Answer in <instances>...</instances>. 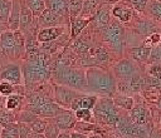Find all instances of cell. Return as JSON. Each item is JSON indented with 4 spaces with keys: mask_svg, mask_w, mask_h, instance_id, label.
<instances>
[{
    "mask_svg": "<svg viewBox=\"0 0 161 138\" xmlns=\"http://www.w3.org/2000/svg\"><path fill=\"white\" fill-rule=\"evenodd\" d=\"M93 114L96 115V118L98 120L107 123V124H113V125H116L121 118L118 115V110H117V107L113 103V100L109 98H106V97L97 100V103L93 108Z\"/></svg>",
    "mask_w": 161,
    "mask_h": 138,
    "instance_id": "obj_5",
    "label": "cell"
},
{
    "mask_svg": "<svg viewBox=\"0 0 161 138\" xmlns=\"http://www.w3.org/2000/svg\"><path fill=\"white\" fill-rule=\"evenodd\" d=\"M20 11H21V6L20 3L14 0L13 5H11V10H10V15L8 19V28L10 30H18L19 25H20Z\"/></svg>",
    "mask_w": 161,
    "mask_h": 138,
    "instance_id": "obj_14",
    "label": "cell"
},
{
    "mask_svg": "<svg viewBox=\"0 0 161 138\" xmlns=\"http://www.w3.org/2000/svg\"><path fill=\"white\" fill-rule=\"evenodd\" d=\"M3 24H4V23H1V21H0V34L4 31V26H3Z\"/></svg>",
    "mask_w": 161,
    "mask_h": 138,
    "instance_id": "obj_46",
    "label": "cell"
},
{
    "mask_svg": "<svg viewBox=\"0 0 161 138\" xmlns=\"http://www.w3.org/2000/svg\"><path fill=\"white\" fill-rule=\"evenodd\" d=\"M30 113L31 112H21V114L19 117V120L21 123H31V122H34L36 119V114L35 113L30 114Z\"/></svg>",
    "mask_w": 161,
    "mask_h": 138,
    "instance_id": "obj_40",
    "label": "cell"
},
{
    "mask_svg": "<svg viewBox=\"0 0 161 138\" xmlns=\"http://www.w3.org/2000/svg\"><path fill=\"white\" fill-rule=\"evenodd\" d=\"M88 138H102L101 135H98V134H92V135H89Z\"/></svg>",
    "mask_w": 161,
    "mask_h": 138,
    "instance_id": "obj_45",
    "label": "cell"
},
{
    "mask_svg": "<svg viewBox=\"0 0 161 138\" xmlns=\"http://www.w3.org/2000/svg\"><path fill=\"white\" fill-rule=\"evenodd\" d=\"M147 3H148V0H131V4L133 5V8L137 9V10H140V11H142V10L146 9Z\"/></svg>",
    "mask_w": 161,
    "mask_h": 138,
    "instance_id": "obj_42",
    "label": "cell"
},
{
    "mask_svg": "<svg viewBox=\"0 0 161 138\" xmlns=\"http://www.w3.org/2000/svg\"><path fill=\"white\" fill-rule=\"evenodd\" d=\"M13 93H14V84H11L10 82L3 80L0 83V94L3 97H8V95H10Z\"/></svg>",
    "mask_w": 161,
    "mask_h": 138,
    "instance_id": "obj_35",
    "label": "cell"
},
{
    "mask_svg": "<svg viewBox=\"0 0 161 138\" xmlns=\"http://www.w3.org/2000/svg\"><path fill=\"white\" fill-rule=\"evenodd\" d=\"M86 78L88 90L104 97H111L116 93L117 84L111 73L99 68H89L86 73Z\"/></svg>",
    "mask_w": 161,
    "mask_h": 138,
    "instance_id": "obj_1",
    "label": "cell"
},
{
    "mask_svg": "<svg viewBox=\"0 0 161 138\" xmlns=\"http://www.w3.org/2000/svg\"><path fill=\"white\" fill-rule=\"evenodd\" d=\"M78 97H80L79 93L73 90L72 88L67 85H55V98L58 104H60L62 107L70 108L72 102Z\"/></svg>",
    "mask_w": 161,
    "mask_h": 138,
    "instance_id": "obj_7",
    "label": "cell"
},
{
    "mask_svg": "<svg viewBox=\"0 0 161 138\" xmlns=\"http://www.w3.org/2000/svg\"><path fill=\"white\" fill-rule=\"evenodd\" d=\"M0 138H20V129L16 124L10 123L6 127H3Z\"/></svg>",
    "mask_w": 161,
    "mask_h": 138,
    "instance_id": "obj_24",
    "label": "cell"
},
{
    "mask_svg": "<svg viewBox=\"0 0 161 138\" xmlns=\"http://www.w3.org/2000/svg\"><path fill=\"white\" fill-rule=\"evenodd\" d=\"M151 138H161V135H152Z\"/></svg>",
    "mask_w": 161,
    "mask_h": 138,
    "instance_id": "obj_47",
    "label": "cell"
},
{
    "mask_svg": "<svg viewBox=\"0 0 161 138\" xmlns=\"http://www.w3.org/2000/svg\"><path fill=\"white\" fill-rule=\"evenodd\" d=\"M63 16L52 11L50 9H45L40 15H39V25L48 28V26H55L58 24H62Z\"/></svg>",
    "mask_w": 161,
    "mask_h": 138,
    "instance_id": "obj_11",
    "label": "cell"
},
{
    "mask_svg": "<svg viewBox=\"0 0 161 138\" xmlns=\"http://www.w3.org/2000/svg\"><path fill=\"white\" fill-rule=\"evenodd\" d=\"M89 20H91V18H80V16H78V18H75L74 20H73V23H72V38H75L86 26H87V24L89 23Z\"/></svg>",
    "mask_w": 161,
    "mask_h": 138,
    "instance_id": "obj_22",
    "label": "cell"
},
{
    "mask_svg": "<svg viewBox=\"0 0 161 138\" xmlns=\"http://www.w3.org/2000/svg\"><path fill=\"white\" fill-rule=\"evenodd\" d=\"M58 138H70V134H68V133H59Z\"/></svg>",
    "mask_w": 161,
    "mask_h": 138,
    "instance_id": "obj_44",
    "label": "cell"
},
{
    "mask_svg": "<svg viewBox=\"0 0 161 138\" xmlns=\"http://www.w3.org/2000/svg\"><path fill=\"white\" fill-rule=\"evenodd\" d=\"M157 1H161V0H157Z\"/></svg>",
    "mask_w": 161,
    "mask_h": 138,
    "instance_id": "obj_50",
    "label": "cell"
},
{
    "mask_svg": "<svg viewBox=\"0 0 161 138\" xmlns=\"http://www.w3.org/2000/svg\"><path fill=\"white\" fill-rule=\"evenodd\" d=\"M59 133H60L59 127L55 123H50V124H47V127H45L44 137L45 138H58Z\"/></svg>",
    "mask_w": 161,
    "mask_h": 138,
    "instance_id": "obj_33",
    "label": "cell"
},
{
    "mask_svg": "<svg viewBox=\"0 0 161 138\" xmlns=\"http://www.w3.org/2000/svg\"><path fill=\"white\" fill-rule=\"evenodd\" d=\"M63 34V29L59 26H48V28H43L39 33H38V41L39 43H47V41H53L55 40L58 36H60Z\"/></svg>",
    "mask_w": 161,
    "mask_h": 138,
    "instance_id": "obj_13",
    "label": "cell"
},
{
    "mask_svg": "<svg viewBox=\"0 0 161 138\" xmlns=\"http://www.w3.org/2000/svg\"><path fill=\"white\" fill-rule=\"evenodd\" d=\"M20 103H21V97L18 95V94H14V93H13V94H10V95L6 97V100H5V108H6L8 110H15V109L19 108Z\"/></svg>",
    "mask_w": 161,
    "mask_h": 138,
    "instance_id": "obj_29",
    "label": "cell"
},
{
    "mask_svg": "<svg viewBox=\"0 0 161 138\" xmlns=\"http://www.w3.org/2000/svg\"><path fill=\"white\" fill-rule=\"evenodd\" d=\"M104 40L109 43L114 50L122 51L125 44V30L118 21L113 20L104 28Z\"/></svg>",
    "mask_w": 161,
    "mask_h": 138,
    "instance_id": "obj_6",
    "label": "cell"
},
{
    "mask_svg": "<svg viewBox=\"0 0 161 138\" xmlns=\"http://www.w3.org/2000/svg\"><path fill=\"white\" fill-rule=\"evenodd\" d=\"M30 110L33 113H35L36 115H43V117H55L58 114H60L64 109L62 108L60 104L58 103H54L52 100H47L39 105H35V107H30Z\"/></svg>",
    "mask_w": 161,
    "mask_h": 138,
    "instance_id": "obj_8",
    "label": "cell"
},
{
    "mask_svg": "<svg viewBox=\"0 0 161 138\" xmlns=\"http://www.w3.org/2000/svg\"><path fill=\"white\" fill-rule=\"evenodd\" d=\"M83 9V1L82 0H69L68 3V11L72 18H75L80 10Z\"/></svg>",
    "mask_w": 161,
    "mask_h": 138,
    "instance_id": "obj_31",
    "label": "cell"
},
{
    "mask_svg": "<svg viewBox=\"0 0 161 138\" xmlns=\"http://www.w3.org/2000/svg\"><path fill=\"white\" fill-rule=\"evenodd\" d=\"M74 115L77 119H80L84 122H91V119L93 117V112H92V109H88V108H79V109L74 110Z\"/></svg>",
    "mask_w": 161,
    "mask_h": 138,
    "instance_id": "obj_32",
    "label": "cell"
},
{
    "mask_svg": "<svg viewBox=\"0 0 161 138\" xmlns=\"http://www.w3.org/2000/svg\"><path fill=\"white\" fill-rule=\"evenodd\" d=\"M137 31L141 35H151L156 33V25L148 20H140L137 23Z\"/></svg>",
    "mask_w": 161,
    "mask_h": 138,
    "instance_id": "obj_23",
    "label": "cell"
},
{
    "mask_svg": "<svg viewBox=\"0 0 161 138\" xmlns=\"http://www.w3.org/2000/svg\"><path fill=\"white\" fill-rule=\"evenodd\" d=\"M70 138H88L84 133H79V132H73L70 133Z\"/></svg>",
    "mask_w": 161,
    "mask_h": 138,
    "instance_id": "obj_43",
    "label": "cell"
},
{
    "mask_svg": "<svg viewBox=\"0 0 161 138\" xmlns=\"http://www.w3.org/2000/svg\"><path fill=\"white\" fill-rule=\"evenodd\" d=\"M55 78L60 84L67 85L72 89L88 90L86 73L78 68H70V66H67L63 64L57 65Z\"/></svg>",
    "mask_w": 161,
    "mask_h": 138,
    "instance_id": "obj_2",
    "label": "cell"
},
{
    "mask_svg": "<svg viewBox=\"0 0 161 138\" xmlns=\"http://www.w3.org/2000/svg\"><path fill=\"white\" fill-rule=\"evenodd\" d=\"M97 103V97L96 95H80L78 98H75L72 104H70V109L72 110H77L79 108H88V109H93L94 105Z\"/></svg>",
    "mask_w": 161,
    "mask_h": 138,
    "instance_id": "obj_15",
    "label": "cell"
},
{
    "mask_svg": "<svg viewBox=\"0 0 161 138\" xmlns=\"http://www.w3.org/2000/svg\"><path fill=\"white\" fill-rule=\"evenodd\" d=\"M112 14L114 18H117L119 21L122 23H127L131 20L132 18V11L126 8V6H122V5H116L113 6V10H112Z\"/></svg>",
    "mask_w": 161,
    "mask_h": 138,
    "instance_id": "obj_19",
    "label": "cell"
},
{
    "mask_svg": "<svg viewBox=\"0 0 161 138\" xmlns=\"http://www.w3.org/2000/svg\"><path fill=\"white\" fill-rule=\"evenodd\" d=\"M152 63H160L161 61V45H157L155 48L151 49L150 53V58H148Z\"/></svg>",
    "mask_w": 161,
    "mask_h": 138,
    "instance_id": "obj_38",
    "label": "cell"
},
{
    "mask_svg": "<svg viewBox=\"0 0 161 138\" xmlns=\"http://www.w3.org/2000/svg\"><path fill=\"white\" fill-rule=\"evenodd\" d=\"M1 103H3V95L0 94V104H1Z\"/></svg>",
    "mask_w": 161,
    "mask_h": 138,
    "instance_id": "obj_48",
    "label": "cell"
},
{
    "mask_svg": "<svg viewBox=\"0 0 161 138\" xmlns=\"http://www.w3.org/2000/svg\"><path fill=\"white\" fill-rule=\"evenodd\" d=\"M53 118H54V123L59 127V129H64V130L70 129L72 127H74L75 119H77L75 115L73 113L68 112V110H63L60 114H58Z\"/></svg>",
    "mask_w": 161,
    "mask_h": 138,
    "instance_id": "obj_12",
    "label": "cell"
},
{
    "mask_svg": "<svg viewBox=\"0 0 161 138\" xmlns=\"http://www.w3.org/2000/svg\"><path fill=\"white\" fill-rule=\"evenodd\" d=\"M113 72L121 79H130L137 73V69L133 65V63H131L127 59H122L113 66Z\"/></svg>",
    "mask_w": 161,
    "mask_h": 138,
    "instance_id": "obj_10",
    "label": "cell"
},
{
    "mask_svg": "<svg viewBox=\"0 0 161 138\" xmlns=\"http://www.w3.org/2000/svg\"><path fill=\"white\" fill-rule=\"evenodd\" d=\"M33 21V13L28 6H21V11H20V25L19 28L21 30H28L31 25Z\"/></svg>",
    "mask_w": 161,
    "mask_h": 138,
    "instance_id": "obj_20",
    "label": "cell"
},
{
    "mask_svg": "<svg viewBox=\"0 0 161 138\" xmlns=\"http://www.w3.org/2000/svg\"><path fill=\"white\" fill-rule=\"evenodd\" d=\"M1 129H3V125H1V123H0V134H1Z\"/></svg>",
    "mask_w": 161,
    "mask_h": 138,
    "instance_id": "obj_49",
    "label": "cell"
},
{
    "mask_svg": "<svg viewBox=\"0 0 161 138\" xmlns=\"http://www.w3.org/2000/svg\"><path fill=\"white\" fill-rule=\"evenodd\" d=\"M98 5H99V0H86V3L83 4V14L88 15L91 13H94Z\"/></svg>",
    "mask_w": 161,
    "mask_h": 138,
    "instance_id": "obj_34",
    "label": "cell"
},
{
    "mask_svg": "<svg viewBox=\"0 0 161 138\" xmlns=\"http://www.w3.org/2000/svg\"><path fill=\"white\" fill-rule=\"evenodd\" d=\"M148 75L151 78L161 79V64L160 63H153L148 69Z\"/></svg>",
    "mask_w": 161,
    "mask_h": 138,
    "instance_id": "obj_37",
    "label": "cell"
},
{
    "mask_svg": "<svg viewBox=\"0 0 161 138\" xmlns=\"http://www.w3.org/2000/svg\"><path fill=\"white\" fill-rule=\"evenodd\" d=\"M73 48L75 49L77 53H86V51L88 50V45H87L83 40H80V39L75 40V43L73 44Z\"/></svg>",
    "mask_w": 161,
    "mask_h": 138,
    "instance_id": "obj_41",
    "label": "cell"
},
{
    "mask_svg": "<svg viewBox=\"0 0 161 138\" xmlns=\"http://www.w3.org/2000/svg\"><path fill=\"white\" fill-rule=\"evenodd\" d=\"M21 73H23L24 82H25L26 87H33L35 84H39L50 77L48 66L40 65L38 61H35L33 59L25 61L21 65Z\"/></svg>",
    "mask_w": 161,
    "mask_h": 138,
    "instance_id": "obj_4",
    "label": "cell"
},
{
    "mask_svg": "<svg viewBox=\"0 0 161 138\" xmlns=\"http://www.w3.org/2000/svg\"><path fill=\"white\" fill-rule=\"evenodd\" d=\"M93 21L98 28L104 29L108 24H109V13L107 9H101L99 11H97L93 16Z\"/></svg>",
    "mask_w": 161,
    "mask_h": 138,
    "instance_id": "obj_21",
    "label": "cell"
},
{
    "mask_svg": "<svg viewBox=\"0 0 161 138\" xmlns=\"http://www.w3.org/2000/svg\"><path fill=\"white\" fill-rule=\"evenodd\" d=\"M15 118L11 113H4V112H0V123L3 127H6L8 124L10 123H14Z\"/></svg>",
    "mask_w": 161,
    "mask_h": 138,
    "instance_id": "obj_39",
    "label": "cell"
},
{
    "mask_svg": "<svg viewBox=\"0 0 161 138\" xmlns=\"http://www.w3.org/2000/svg\"><path fill=\"white\" fill-rule=\"evenodd\" d=\"M113 103L116 104V107H119L127 110H131L133 108V99L127 95H117L113 99Z\"/></svg>",
    "mask_w": 161,
    "mask_h": 138,
    "instance_id": "obj_27",
    "label": "cell"
},
{
    "mask_svg": "<svg viewBox=\"0 0 161 138\" xmlns=\"http://www.w3.org/2000/svg\"><path fill=\"white\" fill-rule=\"evenodd\" d=\"M0 48L6 55L19 56L25 51V39L18 30H4L0 34Z\"/></svg>",
    "mask_w": 161,
    "mask_h": 138,
    "instance_id": "obj_3",
    "label": "cell"
},
{
    "mask_svg": "<svg viewBox=\"0 0 161 138\" xmlns=\"http://www.w3.org/2000/svg\"><path fill=\"white\" fill-rule=\"evenodd\" d=\"M132 58L136 61L143 63L146 60H148L150 58V53H151V48L150 46H137V48H131L130 50Z\"/></svg>",
    "mask_w": 161,
    "mask_h": 138,
    "instance_id": "obj_18",
    "label": "cell"
},
{
    "mask_svg": "<svg viewBox=\"0 0 161 138\" xmlns=\"http://www.w3.org/2000/svg\"><path fill=\"white\" fill-rule=\"evenodd\" d=\"M89 55L92 58H94L97 61H101V63L108 60V53L103 48H94V49L89 50Z\"/></svg>",
    "mask_w": 161,
    "mask_h": 138,
    "instance_id": "obj_30",
    "label": "cell"
},
{
    "mask_svg": "<svg viewBox=\"0 0 161 138\" xmlns=\"http://www.w3.org/2000/svg\"><path fill=\"white\" fill-rule=\"evenodd\" d=\"M13 1L11 0H0V21L8 23Z\"/></svg>",
    "mask_w": 161,
    "mask_h": 138,
    "instance_id": "obj_28",
    "label": "cell"
},
{
    "mask_svg": "<svg viewBox=\"0 0 161 138\" xmlns=\"http://www.w3.org/2000/svg\"><path fill=\"white\" fill-rule=\"evenodd\" d=\"M0 78H1V80H6L14 85H19L21 83V78H23L21 68L18 64H10L5 69H3Z\"/></svg>",
    "mask_w": 161,
    "mask_h": 138,
    "instance_id": "obj_9",
    "label": "cell"
},
{
    "mask_svg": "<svg viewBox=\"0 0 161 138\" xmlns=\"http://www.w3.org/2000/svg\"><path fill=\"white\" fill-rule=\"evenodd\" d=\"M47 9L64 16L68 13V1L67 0H45Z\"/></svg>",
    "mask_w": 161,
    "mask_h": 138,
    "instance_id": "obj_17",
    "label": "cell"
},
{
    "mask_svg": "<svg viewBox=\"0 0 161 138\" xmlns=\"http://www.w3.org/2000/svg\"><path fill=\"white\" fill-rule=\"evenodd\" d=\"M146 9H147V13L153 19H156L157 21H161V1L152 0L151 3H147Z\"/></svg>",
    "mask_w": 161,
    "mask_h": 138,
    "instance_id": "obj_25",
    "label": "cell"
},
{
    "mask_svg": "<svg viewBox=\"0 0 161 138\" xmlns=\"http://www.w3.org/2000/svg\"><path fill=\"white\" fill-rule=\"evenodd\" d=\"M130 117H131V120L136 124H140V125H146L147 122H148V112L138 105L136 108H132L131 109V113H130Z\"/></svg>",
    "mask_w": 161,
    "mask_h": 138,
    "instance_id": "obj_16",
    "label": "cell"
},
{
    "mask_svg": "<svg viewBox=\"0 0 161 138\" xmlns=\"http://www.w3.org/2000/svg\"><path fill=\"white\" fill-rule=\"evenodd\" d=\"M26 6L31 10V13L39 16L45 9V0H26Z\"/></svg>",
    "mask_w": 161,
    "mask_h": 138,
    "instance_id": "obj_26",
    "label": "cell"
},
{
    "mask_svg": "<svg viewBox=\"0 0 161 138\" xmlns=\"http://www.w3.org/2000/svg\"><path fill=\"white\" fill-rule=\"evenodd\" d=\"M29 124H30V129H31L34 133H39V134L44 133L45 127H47V123H45L44 120H39V119H35L34 122H31V123H29Z\"/></svg>",
    "mask_w": 161,
    "mask_h": 138,
    "instance_id": "obj_36",
    "label": "cell"
}]
</instances>
